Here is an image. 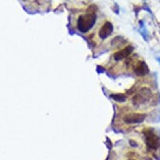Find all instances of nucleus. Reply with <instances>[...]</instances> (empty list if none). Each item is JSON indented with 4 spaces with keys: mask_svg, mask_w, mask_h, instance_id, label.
Segmentation results:
<instances>
[{
    "mask_svg": "<svg viewBox=\"0 0 160 160\" xmlns=\"http://www.w3.org/2000/svg\"><path fill=\"white\" fill-rule=\"evenodd\" d=\"M146 136V144L148 149L150 150H156L160 147V137L153 133V131H146L144 132Z\"/></svg>",
    "mask_w": 160,
    "mask_h": 160,
    "instance_id": "obj_2",
    "label": "nucleus"
},
{
    "mask_svg": "<svg viewBox=\"0 0 160 160\" xmlns=\"http://www.w3.org/2000/svg\"><path fill=\"white\" fill-rule=\"evenodd\" d=\"M146 114H141V113H132V114H127L124 117L123 120L127 124H139L146 120Z\"/></svg>",
    "mask_w": 160,
    "mask_h": 160,
    "instance_id": "obj_4",
    "label": "nucleus"
},
{
    "mask_svg": "<svg viewBox=\"0 0 160 160\" xmlns=\"http://www.w3.org/2000/svg\"><path fill=\"white\" fill-rule=\"evenodd\" d=\"M96 21L95 13H87L79 17L77 22V27L81 32H87L94 26Z\"/></svg>",
    "mask_w": 160,
    "mask_h": 160,
    "instance_id": "obj_1",
    "label": "nucleus"
},
{
    "mask_svg": "<svg viewBox=\"0 0 160 160\" xmlns=\"http://www.w3.org/2000/svg\"><path fill=\"white\" fill-rule=\"evenodd\" d=\"M112 32H113V25L110 23V22H105L103 26L101 27V29L99 30L98 36L100 38L105 39L112 34Z\"/></svg>",
    "mask_w": 160,
    "mask_h": 160,
    "instance_id": "obj_5",
    "label": "nucleus"
},
{
    "mask_svg": "<svg viewBox=\"0 0 160 160\" xmlns=\"http://www.w3.org/2000/svg\"><path fill=\"white\" fill-rule=\"evenodd\" d=\"M104 72V69H102V67L98 66L97 67V73H103Z\"/></svg>",
    "mask_w": 160,
    "mask_h": 160,
    "instance_id": "obj_10",
    "label": "nucleus"
},
{
    "mask_svg": "<svg viewBox=\"0 0 160 160\" xmlns=\"http://www.w3.org/2000/svg\"><path fill=\"white\" fill-rule=\"evenodd\" d=\"M130 144H131L133 147H137V144L135 141H130Z\"/></svg>",
    "mask_w": 160,
    "mask_h": 160,
    "instance_id": "obj_9",
    "label": "nucleus"
},
{
    "mask_svg": "<svg viewBox=\"0 0 160 160\" xmlns=\"http://www.w3.org/2000/svg\"><path fill=\"white\" fill-rule=\"evenodd\" d=\"M130 160H135V159H130Z\"/></svg>",
    "mask_w": 160,
    "mask_h": 160,
    "instance_id": "obj_12",
    "label": "nucleus"
},
{
    "mask_svg": "<svg viewBox=\"0 0 160 160\" xmlns=\"http://www.w3.org/2000/svg\"><path fill=\"white\" fill-rule=\"evenodd\" d=\"M158 61H159V62H160V59H158Z\"/></svg>",
    "mask_w": 160,
    "mask_h": 160,
    "instance_id": "obj_11",
    "label": "nucleus"
},
{
    "mask_svg": "<svg viewBox=\"0 0 160 160\" xmlns=\"http://www.w3.org/2000/svg\"><path fill=\"white\" fill-rule=\"evenodd\" d=\"M113 100L117 101V102H125L127 100V95L123 93H115V94H111L110 95Z\"/></svg>",
    "mask_w": 160,
    "mask_h": 160,
    "instance_id": "obj_8",
    "label": "nucleus"
},
{
    "mask_svg": "<svg viewBox=\"0 0 160 160\" xmlns=\"http://www.w3.org/2000/svg\"><path fill=\"white\" fill-rule=\"evenodd\" d=\"M151 96V91L147 87H142L139 91V92L133 97V104L135 106H139L141 104L144 103L150 98Z\"/></svg>",
    "mask_w": 160,
    "mask_h": 160,
    "instance_id": "obj_3",
    "label": "nucleus"
},
{
    "mask_svg": "<svg viewBox=\"0 0 160 160\" xmlns=\"http://www.w3.org/2000/svg\"><path fill=\"white\" fill-rule=\"evenodd\" d=\"M135 73H136V75H137V76H146V75H147L149 73V69L148 67H147V65L146 64V62L144 61H141L139 62V63L137 64V66L135 67Z\"/></svg>",
    "mask_w": 160,
    "mask_h": 160,
    "instance_id": "obj_7",
    "label": "nucleus"
},
{
    "mask_svg": "<svg viewBox=\"0 0 160 160\" xmlns=\"http://www.w3.org/2000/svg\"><path fill=\"white\" fill-rule=\"evenodd\" d=\"M133 50H134V47L129 45V46L125 47L124 49H122V50H120L118 52H115L113 57L116 61H120V60H123L125 58H127V57L133 52Z\"/></svg>",
    "mask_w": 160,
    "mask_h": 160,
    "instance_id": "obj_6",
    "label": "nucleus"
}]
</instances>
